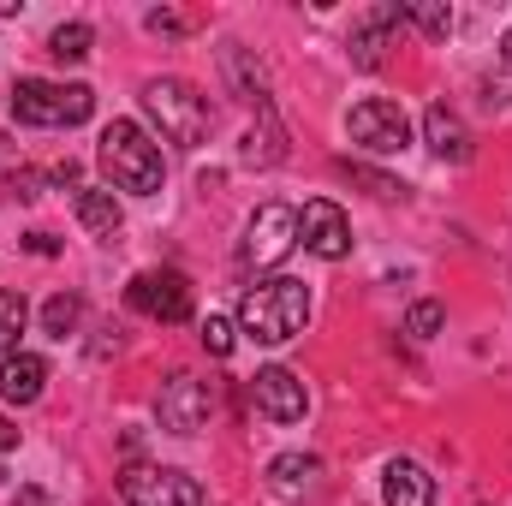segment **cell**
I'll return each instance as SVG.
<instances>
[{
	"label": "cell",
	"mask_w": 512,
	"mask_h": 506,
	"mask_svg": "<svg viewBox=\"0 0 512 506\" xmlns=\"http://www.w3.org/2000/svg\"><path fill=\"white\" fill-rule=\"evenodd\" d=\"M316 477H322V465H316L310 453H280V459L268 465V489H274L280 501H304V495H316Z\"/></svg>",
	"instance_id": "9a60e30c"
},
{
	"label": "cell",
	"mask_w": 512,
	"mask_h": 506,
	"mask_svg": "<svg viewBox=\"0 0 512 506\" xmlns=\"http://www.w3.org/2000/svg\"><path fill=\"white\" fill-rule=\"evenodd\" d=\"M501 60L512 66V24H507V36H501Z\"/></svg>",
	"instance_id": "484cf974"
},
{
	"label": "cell",
	"mask_w": 512,
	"mask_h": 506,
	"mask_svg": "<svg viewBox=\"0 0 512 506\" xmlns=\"http://www.w3.org/2000/svg\"><path fill=\"white\" fill-rule=\"evenodd\" d=\"M143 114L155 120V131H161L167 143H179V149L209 143V126H215L209 96H203L197 84H185V78H149V84H143Z\"/></svg>",
	"instance_id": "3957f363"
},
{
	"label": "cell",
	"mask_w": 512,
	"mask_h": 506,
	"mask_svg": "<svg viewBox=\"0 0 512 506\" xmlns=\"http://www.w3.org/2000/svg\"><path fill=\"white\" fill-rule=\"evenodd\" d=\"M155 411H161L167 435H197L209 423V411H215V393H209V381H197V376H173V381H161Z\"/></svg>",
	"instance_id": "9c48e42d"
},
{
	"label": "cell",
	"mask_w": 512,
	"mask_h": 506,
	"mask_svg": "<svg viewBox=\"0 0 512 506\" xmlns=\"http://www.w3.org/2000/svg\"><path fill=\"white\" fill-rule=\"evenodd\" d=\"M352 143L358 149H370V155H405L411 149V114L399 108V102H387V96H370V102H358L352 108Z\"/></svg>",
	"instance_id": "8992f818"
},
{
	"label": "cell",
	"mask_w": 512,
	"mask_h": 506,
	"mask_svg": "<svg viewBox=\"0 0 512 506\" xmlns=\"http://www.w3.org/2000/svg\"><path fill=\"white\" fill-rule=\"evenodd\" d=\"M382 501L387 506H435V477H429L417 459H387Z\"/></svg>",
	"instance_id": "4fadbf2b"
},
{
	"label": "cell",
	"mask_w": 512,
	"mask_h": 506,
	"mask_svg": "<svg viewBox=\"0 0 512 506\" xmlns=\"http://www.w3.org/2000/svg\"><path fill=\"white\" fill-rule=\"evenodd\" d=\"M90 42H96V30H90V24H60V30L48 36V54H54V60H66V66H78V60H90Z\"/></svg>",
	"instance_id": "ac0fdd59"
},
{
	"label": "cell",
	"mask_w": 512,
	"mask_h": 506,
	"mask_svg": "<svg viewBox=\"0 0 512 506\" xmlns=\"http://www.w3.org/2000/svg\"><path fill=\"white\" fill-rule=\"evenodd\" d=\"M251 399H256V411H262L268 423H304V411H310V387L292 376L286 364L256 370L251 376Z\"/></svg>",
	"instance_id": "8fae6325"
},
{
	"label": "cell",
	"mask_w": 512,
	"mask_h": 506,
	"mask_svg": "<svg viewBox=\"0 0 512 506\" xmlns=\"http://www.w3.org/2000/svg\"><path fill=\"white\" fill-rule=\"evenodd\" d=\"M441 316H447V310H441L435 298H423V304H411V316H405V328H411L417 340H429V334L441 328Z\"/></svg>",
	"instance_id": "603a6c76"
},
{
	"label": "cell",
	"mask_w": 512,
	"mask_h": 506,
	"mask_svg": "<svg viewBox=\"0 0 512 506\" xmlns=\"http://www.w3.org/2000/svg\"><path fill=\"white\" fill-rule=\"evenodd\" d=\"M42 387H48V358H36V352L0 358V399L6 405H36Z\"/></svg>",
	"instance_id": "7c38bea8"
},
{
	"label": "cell",
	"mask_w": 512,
	"mask_h": 506,
	"mask_svg": "<svg viewBox=\"0 0 512 506\" xmlns=\"http://www.w3.org/2000/svg\"><path fill=\"white\" fill-rule=\"evenodd\" d=\"M96 161H102V173L114 179V191H131V197H155V191H161V173H167V167H161V143L137 126V120L102 126Z\"/></svg>",
	"instance_id": "7a4b0ae2"
},
{
	"label": "cell",
	"mask_w": 512,
	"mask_h": 506,
	"mask_svg": "<svg viewBox=\"0 0 512 506\" xmlns=\"http://www.w3.org/2000/svg\"><path fill=\"white\" fill-rule=\"evenodd\" d=\"M405 18H417L423 36H447V30H453V12H447L441 0H417V6H405Z\"/></svg>",
	"instance_id": "44dd1931"
},
{
	"label": "cell",
	"mask_w": 512,
	"mask_h": 506,
	"mask_svg": "<svg viewBox=\"0 0 512 506\" xmlns=\"http://www.w3.org/2000/svg\"><path fill=\"white\" fill-rule=\"evenodd\" d=\"M126 304L149 322H185L191 316V280L179 268H143V274H131Z\"/></svg>",
	"instance_id": "52a82bcc"
},
{
	"label": "cell",
	"mask_w": 512,
	"mask_h": 506,
	"mask_svg": "<svg viewBox=\"0 0 512 506\" xmlns=\"http://www.w3.org/2000/svg\"><path fill=\"white\" fill-rule=\"evenodd\" d=\"M399 24H405V6H376V12L358 24V36H352V60H358V66H382L387 30H399Z\"/></svg>",
	"instance_id": "2e32d148"
},
{
	"label": "cell",
	"mask_w": 512,
	"mask_h": 506,
	"mask_svg": "<svg viewBox=\"0 0 512 506\" xmlns=\"http://www.w3.org/2000/svg\"><path fill=\"white\" fill-rule=\"evenodd\" d=\"M203 352L209 358H227L233 352V322L227 316H203Z\"/></svg>",
	"instance_id": "7402d4cb"
},
{
	"label": "cell",
	"mask_w": 512,
	"mask_h": 506,
	"mask_svg": "<svg viewBox=\"0 0 512 506\" xmlns=\"http://www.w3.org/2000/svg\"><path fill=\"white\" fill-rule=\"evenodd\" d=\"M12 447H18V429H12V423L0 417V453H12Z\"/></svg>",
	"instance_id": "d4e9b609"
},
{
	"label": "cell",
	"mask_w": 512,
	"mask_h": 506,
	"mask_svg": "<svg viewBox=\"0 0 512 506\" xmlns=\"http://www.w3.org/2000/svg\"><path fill=\"white\" fill-rule=\"evenodd\" d=\"M298 245H304L310 256H322V262L352 256V221H346V209L328 203V197L304 203V215H298Z\"/></svg>",
	"instance_id": "30bf717a"
},
{
	"label": "cell",
	"mask_w": 512,
	"mask_h": 506,
	"mask_svg": "<svg viewBox=\"0 0 512 506\" xmlns=\"http://www.w3.org/2000/svg\"><path fill=\"white\" fill-rule=\"evenodd\" d=\"M24 245H30V251H36V256H54V251H60V239H54V233H30Z\"/></svg>",
	"instance_id": "cb8c5ba5"
},
{
	"label": "cell",
	"mask_w": 512,
	"mask_h": 506,
	"mask_svg": "<svg viewBox=\"0 0 512 506\" xmlns=\"http://www.w3.org/2000/svg\"><path fill=\"white\" fill-rule=\"evenodd\" d=\"M298 245V209L292 203H262L245 227V245H239V262L245 268H268Z\"/></svg>",
	"instance_id": "ba28073f"
},
{
	"label": "cell",
	"mask_w": 512,
	"mask_h": 506,
	"mask_svg": "<svg viewBox=\"0 0 512 506\" xmlns=\"http://www.w3.org/2000/svg\"><path fill=\"white\" fill-rule=\"evenodd\" d=\"M120 501L126 506H209L203 483L185 471H161V465H131L120 471Z\"/></svg>",
	"instance_id": "5b68a950"
},
{
	"label": "cell",
	"mask_w": 512,
	"mask_h": 506,
	"mask_svg": "<svg viewBox=\"0 0 512 506\" xmlns=\"http://www.w3.org/2000/svg\"><path fill=\"white\" fill-rule=\"evenodd\" d=\"M96 114V90L90 84H54V78H18L12 84V120L18 126H84Z\"/></svg>",
	"instance_id": "277c9868"
},
{
	"label": "cell",
	"mask_w": 512,
	"mask_h": 506,
	"mask_svg": "<svg viewBox=\"0 0 512 506\" xmlns=\"http://www.w3.org/2000/svg\"><path fill=\"white\" fill-rule=\"evenodd\" d=\"M423 137H429V149H435L441 161H453V167L471 161V137H465V126H459V114H447L441 102L423 114Z\"/></svg>",
	"instance_id": "e0dca14e"
},
{
	"label": "cell",
	"mask_w": 512,
	"mask_h": 506,
	"mask_svg": "<svg viewBox=\"0 0 512 506\" xmlns=\"http://www.w3.org/2000/svg\"><path fill=\"white\" fill-rule=\"evenodd\" d=\"M78 316H84V304H78L72 292H54V298L42 304V334H48V340H66V334L78 328Z\"/></svg>",
	"instance_id": "d6986e66"
},
{
	"label": "cell",
	"mask_w": 512,
	"mask_h": 506,
	"mask_svg": "<svg viewBox=\"0 0 512 506\" xmlns=\"http://www.w3.org/2000/svg\"><path fill=\"white\" fill-rule=\"evenodd\" d=\"M0 477H6V471H0Z\"/></svg>",
	"instance_id": "4316f807"
},
{
	"label": "cell",
	"mask_w": 512,
	"mask_h": 506,
	"mask_svg": "<svg viewBox=\"0 0 512 506\" xmlns=\"http://www.w3.org/2000/svg\"><path fill=\"white\" fill-rule=\"evenodd\" d=\"M310 322V286L292 280V274H274V280H256L251 292L239 298V328L251 334L256 346H286L298 340Z\"/></svg>",
	"instance_id": "6da1fadb"
},
{
	"label": "cell",
	"mask_w": 512,
	"mask_h": 506,
	"mask_svg": "<svg viewBox=\"0 0 512 506\" xmlns=\"http://www.w3.org/2000/svg\"><path fill=\"white\" fill-rule=\"evenodd\" d=\"M24 322H30V304H24V292H0V358H12V352H18V334H24Z\"/></svg>",
	"instance_id": "ffe728a7"
},
{
	"label": "cell",
	"mask_w": 512,
	"mask_h": 506,
	"mask_svg": "<svg viewBox=\"0 0 512 506\" xmlns=\"http://www.w3.org/2000/svg\"><path fill=\"white\" fill-rule=\"evenodd\" d=\"M72 209H78V221H84V233H90V239H114V233L126 227L120 197H114V191H102V185H78V191H72Z\"/></svg>",
	"instance_id": "5bb4252c"
}]
</instances>
